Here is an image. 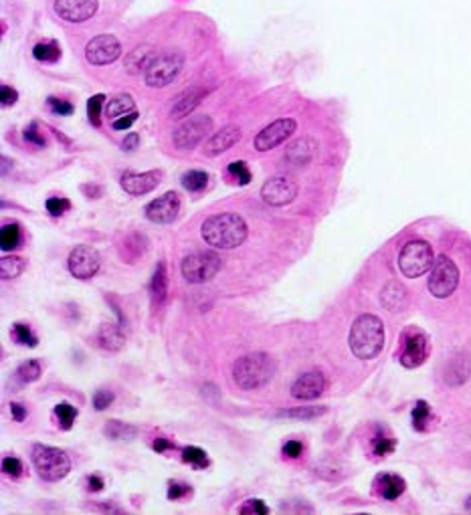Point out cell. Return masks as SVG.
I'll list each match as a JSON object with an SVG mask.
<instances>
[{
    "label": "cell",
    "mask_w": 471,
    "mask_h": 515,
    "mask_svg": "<svg viewBox=\"0 0 471 515\" xmlns=\"http://www.w3.org/2000/svg\"><path fill=\"white\" fill-rule=\"evenodd\" d=\"M200 235L204 242L214 249H223V251L237 249L247 239V223L239 214H233V212L214 214L202 223Z\"/></svg>",
    "instance_id": "obj_1"
},
{
    "label": "cell",
    "mask_w": 471,
    "mask_h": 515,
    "mask_svg": "<svg viewBox=\"0 0 471 515\" xmlns=\"http://www.w3.org/2000/svg\"><path fill=\"white\" fill-rule=\"evenodd\" d=\"M295 120L286 118V120L274 121L271 125H267L265 130H261L255 139H253V146L259 151H269L277 148L279 144H283L293 132H295Z\"/></svg>",
    "instance_id": "obj_14"
},
{
    "label": "cell",
    "mask_w": 471,
    "mask_h": 515,
    "mask_svg": "<svg viewBox=\"0 0 471 515\" xmlns=\"http://www.w3.org/2000/svg\"><path fill=\"white\" fill-rule=\"evenodd\" d=\"M326 390V378L318 370L305 372L291 384V396L298 400H314Z\"/></svg>",
    "instance_id": "obj_17"
},
{
    "label": "cell",
    "mask_w": 471,
    "mask_h": 515,
    "mask_svg": "<svg viewBox=\"0 0 471 515\" xmlns=\"http://www.w3.org/2000/svg\"><path fill=\"white\" fill-rule=\"evenodd\" d=\"M202 97H204V89H200V87H190V89L183 91L170 109V118L183 120L186 116H190L198 107V104L202 101Z\"/></svg>",
    "instance_id": "obj_21"
},
{
    "label": "cell",
    "mask_w": 471,
    "mask_h": 515,
    "mask_svg": "<svg viewBox=\"0 0 471 515\" xmlns=\"http://www.w3.org/2000/svg\"><path fill=\"white\" fill-rule=\"evenodd\" d=\"M223 267V261L216 253L211 251H200V253H192L188 257H184L183 265H181V271L183 277L188 283H207L216 277V273L221 271Z\"/></svg>",
    "instance_id": "obj_6"
},
{
    "label": "cell",
    "mask_w": 471,
    "mask_h": 515,
    "mask_svg": "<svg viewBox=\"0 0 471 515\" xmlns=\"http://www.w3.org/2000/svg\"><path fill=\"white\" fill-rule=\"evenodd\" d=\"M314 148H316L314 142H310V139H298L286 151V160L291 162L293 166H305V164H310V160L314 156Z\"/></svg>",
    "instance_id": "obj_28"
},
{
    "label": "cell",
    "mask_w": 471,
    "mask_h": 515,
    "mask_svg": "<svg viewBox=\"0 0 471 515\" xmlns=\"http://www.w3.org/2000/svg\"><path fill=\"white\" fill-rule=\"evenodd\" d=\"M184 67V57L183 53H164V55H158L156 61L152 63V67L146 71V85L152 87V89H162L170 85L174 81V77L183 71Z\"/></svg>",
    "instance_id": "obj_8"
},
{
    "label": "cell",
    "mask_w": 471,
    "mask_h": 515,
    "mask_svg": "<svg viewBox=\"0 0 471 515\" xmlns=\"http://www.w3.org/2000/svg\"><path fill=\"white\" fill-rule=\"evenodd\" d=\"M69 200L67 198H49L47 200V211L51 212L53 216H61L63 212L69 211Z\"/></svg>",
    "instance_id": "obj_46"
},
{
    "label": "cell",
    "mask_w": 471,
    "mask_h": 515,
    "mask_svg": "<svg viewBox=\"0 0 471 515\" xmlns=\"http://www.w3.org/2000/svg\"><path fill=\"white\" fill-rule=\"evenodd\" d=\"M137 144H140V136H137L136 132H134V134L126 136V139L122 142V148L126 151H134L137 148Z\"/></svg>",
    "instance_id": "obj_54"
},
{
    "label": "cell",
    "mask_w": 471,
    "mask_h": 515,
    "mask_svg": "<svg viewBox=\"0 0 471 515\" xmlns=\"http://www.w3.org/2000/svg\"><path fill=\"white\" fill-rule=\"evenodd\" d=\"M32 55L37 61H43V63H57L61 57V51L55 41H47V43H39L32 49Z\"/></svg>",
    "instance_id": "obj_31"
},
{
    "label": "cell",
    "mask_w": 471,
    "mask_h": 515,
    "mask_svg": "<svg viewBox=\"0 0 471 515\" xmlns=\"http://www.w3.org/2000/svg\"><path fill=\"white\" fill-rule=\"evenodd\" d=\"M471 378V356L467 354H461V356H455L447 370H445V380L447 384H453V386H459L463 384L465 380Z\"/></svg>",
    "instance_id": "obj_24"
},
{
    "label": "cell",
    "mask_w": 471,
    "mask_h": 515,
    "mask_svg": "<svg viewBox=\"0 0 471 515\" xmlns=\"http://www.w3.org/2000/svg\"><path fill=\"white\" fill-rule=\"evenodd\" d=\"M122 55V45L114 35H99L85 46V59L92 65H109Z\"/></svg>",
    "instance_id": "obj_13"
},
{
    "label": "cell",
    "mask_w": 471,
    "mask_h": 515,
    "mask_svg": "<svg viewBox=\"0 0 471 515\" xmlns=\"http://www.w3.org/2000/svg\"><path fill=\"white\" fill-rule=\"evenodd\" d=\"M13 340H15L16 344H20V346H29V348H35L37 346V335L31 332V328L27 325V323H15L13 325Z\"/></svg>",
    "instance_id": "obj_37"
},
{
    "label": "cell",
    "mask_w": 471,
    "mask_h": 515,
    "mask_svg": "<svg viewBox=\"0 0 471 515\" xmlns=\"http://www.w3.org/2000/svg\"><path fill=\"white\" fill-rule=\"evenodd\" d=\"M457 285H459V269L455 263L445 255L435 259L429 283H427L431 295L437 299H447L449 295L455 293Z\"/></svg>",
    "instance_id": "obj_7"
},
{
    "label": "cell",
    "mask_w": 471,
    "mask_h": 515,
    "mask_svg": "<svg viewBox=\"0 0 471 515\" xmlns=\"http://www.w3.org/2000/svg\"><path fill=\"white\" fill-rule=\"evenodd\" d=\"M465 507H467V511H471V495L467 497V501H465Z\"/></svg>",
    "instance_id": "obj_57"
},
{
    "label": "cell",
    "mask_w": 471,
    "mask_h": 515,
    "mask_svg": "<svg viewBox=\"0 0 471 515\" xmlns=\"http://www.w3.org/2000/svg\"><path fill=\"white\" fill-rule=\"evenodd\" d=\"M322 414H326V407H302V409L293 410H281L277 416H286V418H300V421H314Z\"/></svg>",
    "instance_id": "obj_33"
},
{
    "label": "cell",
    "mask_w": 471,
    "mask_h": 515,
    "mask_svg": "<svg viewBox=\"0 0 471 515\" xmlns=\"http://www.w3.org/2000/svg\"><path fill=\"white\" fill-rule=\"evenodd\" d=\"M228 176L235 178L241 186H245V184L251 182V170L247 168L245 162H231V164H228Z\"/></svg>",
    "instance_id": "obj_42"
},
{
    "label": "cell",
    "mask_w": 471,
    "mask_h": 515,
    "mask_svg": "<svg viewBox=\"0 0 471 515\" xmlns=\"http://www.w3.org/2000/svg\"><path fill=\"white\" fill-rule=\"evenodd\" d=\"M55 416L59 418L61 428L69 430V428L73 426V421H75V416H77V410H75V407H71V404L63 402V404H57V407H55Z\"/></svg>",
    "instance_id": "obj_40"
},
{
    "label": "cell",
    "mask_w": 471,
    "mask_h": 515,
    "mask_svg": "<svg viewBox=\"0 0 471 515\" xmlns=\"http://www.w3.org/2000/svg\"><path fill=\"white\" fill-rule=\"evenodd\" d=\"M136 120H137V111H134V113H130V116H123L120 120H116L111 125H114V130H130L132 123Z\"/></svg>",
    "instance_id": "obj_52"
},
{
    "label": "cell",
    "mask_w": 471,
    "mask_h": 515,
    "mask_svg": "<svg viewBox=\"0 0 471 515\" xmlns=\"http://www.w3.org/2000/svg\"><path fill=\"white\" fill-rule=\"evenodd\" d=\"M16 99H18V93H16L13 87H8V85H0V104L6 107V106H15Z\"/></svg>",
    "instance_id": "obj_50"
},
{
    "label": "cell",
    "mask_w": 471,
    "mask_h": 515,
    "mask_svg": "<svg viewBox=\"0 0 471 515\" xmlns=\"http://www.w3.org/2000/svg\"><path fill=\"white\" fill-rule=\"evenodd\" d=\"M374 489H377V493H379L380 497L393 501L398 500L405 493L407 483H405L403 477H398L395 473H382V475L377 477V481H374Z\"/></svg>",
    "instance_id": "obj_22"
},
{
    "label": "cell",
    "mask_w": 471,
    "mask_h": 515,
    "mask_svg": "<svg viewBox=\"0 0 471 515\" xmlns=\"http://www.w3.org/2000/svg\"><path fill=\"white\" fill-rule=\"evenodd\" d=\"M2 471L11 477H18L23 473V463L16 457H4L2 459Z\"/></svg>",
    "instance_id": "obj_48"
},
{
    "label": "cell",
    "mask_w": 471,
    "mask_h": 515,
    "mask_svg": "<svg viewBox=\"0 0 471 515\" xmlns=\"http://www.w3.org/2000/svg\"><path fill=\"white\" fill-rule=\"evenodd\" d=\"M55 13L67 23H83L97 13V0H55Z\"/></svg>",
    "instance_id": "obj_16"
},
{
    "label": "cell",
    "mask_w": 471,
    "mask_h": 515,
    "mask_svg": "<svg viewBox=\"0 0 471 515\" xmlns=\"http://www.w3.org/2000/svg\"><path fill=\"white\" fill-rule=\"evenodd\" d=\"M134 111H136V104H134L132 95L122 93V95H116V97H111V99L107 101L106 109H104V116L114 123L116 120H120L123 116H130V113H134Z\"/></svg>",
    "instance_id": "obj_25"
},
{
    "label": "cell",
    "mask_w": 471,
    "mask_h": 515,
    "mask_svg": "<svg viewBox=\"0 0 471 515\" xmlns=\"http://www.w3.org/2000/svg\"><path fill=\"white\" fill-rule=\"evenodd\" d=\"M239 514L241 515H267L269 514V507L263 503L261 500H247L241 505V509H239Z\"/></svg>",
    "instance_id": "obj_43"
},
{
    "label": "cell",
    "mask_w": 471,
    "mask_h": 515,
    "mask_svg": "<svg viewBox=\"0 0 471 515\" xmlns=\"http://www.w3.org/2000/svg\"><path fill=\"white\" fill-rule=\"evenodd\" d=\"M181 209H183L181 197L176 192H166L152 202H148L144 212H146V218L156 223V225H168V223H174L178 218Z\"/></svg>",
    "instance_id": "obj_12"
},
{
    "label": "cell",
    "mask_w": 471,
    "mask_h": 515,
    "mask_svg": "<svg viewBox=\"0 0 471 515\" xmlns=\"http://www.w3.org/2000/svg\"><path fill=\"white\" fill-rule=\"evenodd\" d=\"M239 139H241V128L235 125V123L225 125L221 132L213 134V137L207 142L204 154H207V156H219V154L227 151L228 148H233Z\"/></svg>",
    "instance_id": "obj_19"
},
{
    "label": "cell",
    "mask_w": 471,
    "mask_h": 515,
    "mask_svg": "<svg viewBox=\"0 0 471 515\" xmlns=\"http://www.w3.org/2000/svg\"><path fill=\"white\" fill-rule=\"evenodd\" d=\"M11 414H13V418H15L16 423H23V421L27 418V409H25L23 404L13 402V404H11Z\"/></svg>",
    "instance_id": "obj_53"
},
{
    "label": "cell",
    "mask_w": 471,
    "mask_h": 515,
    "mask_svg": "<svg viewBox=\"0 0 471 515\" xmlns=\"http://www.w3.org/2000/svg\"><path fill=\"white\" fill-rule=\"evenodd\" d=\"M104 435H106L107 439L114 440H130L137 435V428L132 426V424L120 423V421H109L104 426Z\"/></svg>",
    "instance_id": "obj_29"
},
{
    "label": "cell",
    "mask_w": 471,
    "mask_h": 515,
    "mask_svg": "<svg viewBox=\"0 0 471 515\" xmlns=\"http://www.w3.org/2000/svg\"><path fill=\"white\" fill-rule=\"evenodd\" d=\"M275 370H277V364L269 354L255 352V354H247L235 362L233 380L241 390H257V388H263L267 382H271Z\"/></svg>",
    "instance_id": "obj_3"
},
{
    "label": "cell",
    "mask_w": 471,
    "mask_h": 515,
    "mask_svg": "<svg viewBox=\"0 0 471 515\" xmlns=\"http://www.w3.org/2000/svg\"><path fill=\"white\" fill-rule=\"evenodd\" d=\"M302 442L300 440H288L286 445H283V454L289 457V459H295V457H300L302 454Z\"/></svg>",
    "instance_id": "obj_51"
},
{
    "label": "cell",
    "mask_w": 471,
    "mask_h": 515,
    "mask_svg": "<svg viewBox=\"0 0 471 515\" xmlns=\"http://www.w3.org/2000/svg\"><path fill=\"white\" fill-rule=\"evenodd\" d=\"M352 354L360 360L377 358L384 348V325L377 316L365 314L352 323L348 335Z\"/></svg>",
    "instance_id": "obj_2"
},
{
    "label": "cell",
    "mask_w": 471,
    "mask_h": 515,
    "mask_svg": "<svg viewBox=\"0 0 471 515\" xmlns=\"http://www.w3.org/2000/svg\"><path fill=\"white\" fill-rule=\"evenodd\" d=\"M160 178H162V172H158V170L142 172V174L126 172L122 176V188L132 197H142V194L152 192L154 188L160 184Z\"/></svg>",
    "instance_id": "obj_18"
},
{
    "label": "cell",
    "mask_w": 471,
    "mask_h": 515,
    "mask_svg": "<svg viewBox=\"0 0 471 515\" xmlns=\"http://www.w3.org/2000/svg\"><path fill=\"white\" fill-rule=\"evenodd\" d=\"M396 447V440L384 430V428H377V437L372 440V449H374V453L379 454V457H384V454H391L395 451Z\"/></svg>",
    "instance_id": "obj_35"
},
{
    "label": "cell",
    "mask_w": 471,
    "mask_h": 515,
    "mask_svg": "<svg viewBox=\"0 0 471 515\" xmlns=\"http://www.w3.org/2000/svg\"><path fill=\"white\" fill-rule=\"evenodd\" d=\"M435 255L431 244L425 241H409L398 253V269L405 277L417 279L433 269Z\"/></svg>",
    "instance_id": "obj_5"
},
{
    "label": "cell",
    "mask_w": 471,
    "mask_h": 515,
    "mask_svg": "<svg viewBox=\"0 0 471 515\" xmlns=\"http://www.w3.org/2000/svg\"><path fill=\"white\" fill-rule=\"evenodd\" d=\"M183 186L188 192H202L209 186V174L200 170H190L183 176Z\"/></svg>",
    "instance_id": "obj_30"
},
{
    "label": "cell",
    "mask_w": 471,
    "mask_h": 515,
    "mask_svg": "<svg viewBox=\"0 0 471 515\" xmlns=\"http://www.w3.org/2000/svg\"><path fill=\"white\" fill-rule=\"evenodd\" d=\"M87 489H90V491H102V489H104V479L97 477V475L87 477Z\"/></svg>",
    "instance_id": "obj_55"
},
{
    "label": "cell",
    "mask_w": 471,
    "mask_h": 515,
    "mask_svg": "<svg viewBox=\"0 0 471 515\" xmlns=\"http://www.w3.org/2000/svg\"><path fill=\"white\" fill-rule=\"evenodd\" d=\"M400 364L405 368H419L421 364H425L427 356H429V337L423 330L419 328H409L400 335Z\"/></svg>",
    "instance_id": "obj_9"
},
{
    "label": "cell",
    "mask_w": 471,
    "mask_h": 515,
    "mask_svg": "<svg viewBox=\"0 0 471 515\" xmlns=\"http://www.w3.org/2000/svg\"><path fill=\"white\" fill-rule=\"evenodd\" d=\"M183 461L184 463H190L192 467L197 469H204L209 465V459H207V453L198 447H184L183 449Z\"/></svg>",
    "instance_id": "obj_39"
},
{
    "label": "cell",
    "mask_w": 471,
    "mask_h": 515,
    "mask_svg": "<svg viewBox=\"0 0 471 515\" xmlns=\"http://www.w3.org/2000/svg\"><path fill=\"white\" fill-rule=\"evenodd\" d=\"M97 342L104 349L109 352H118L123 348L126 344V335H123L122 325H116V323H106L102 325V330L97 333Z\"/></svg>",
    "instance_id": "obj_27"
},
{
    "label": "cell",
    "mask_w": 471,
    "mask_h": 515,
    "mask_svg": "<svg viewBox=\"0 0 471 515\" xmlns=\"http://www.w3.org/2000/svg\"><path fill=\"white\" fill-rule=\"evenodd\" d=\"M25 139L27 142H31L35 146H39V148H43L45 146V137L41 136V132H39V125L37 123H31L29 128H27V132H25Z\"/></svg>",
    "instance_id": "obj_49"
},
{
    "label": "cell",
    "mask_w": 471,
    "mask_h": 515,
    "mask_svg": "<svg viewBox=\"0 0 471 515\" xmlns=\"http://www.w3.org/2000/svg\"><path fill=\"white\" fill-rule=\"evenodd\" d=\"M104 101H106V97L102 93L93 95L92 99L87 101V116H90V121L93 125H99V121H102V109H106Z\"/></svg>",
    "instance_id": "obj_41"
},
{
    "label": "cell",
    "mask_w": 471,
    "mask_h": 515,
    "mask_svg": "<svg viewBox=\"0 0 471 515\" xmlns=\"http://www.w3.org/2000/svg\"><path fill=\"white\" fill-rule=\"evenodd\" d=\"M380 303L389 309V311H403L409 303V295H407V289L403 287L400 283L391 281L386 283L382 293H380Z\"/></svg>",
    "instance_id": "obj_23"
},
{
    "label": "cell",
    "mask_w": 471,
    "mask_h": 515,
    "mask_svg": "<svg viewBox=\"0 0 471 515\" xmlns=\"http://www.w3.org/2000/svg\"><path fill=\"white\" fill-rule=\"evenodd\" d=\"M298 197V184L289 180L286 176H277L263 184L261 188V198L269 204V206H286L289 202H293Z\"/></svg>",
    "instance_id": "obj_15"
},
{
    "label": "cell",
    "mask_w": 471,
    "mask_h": 515,
    "mask_svg": "<svg viewBox=\"0 0 471 515\" xmlns=\"http://www.w3.org/2000/svg\"><path fill=\"white\" fill-rule=\"evenodd\" d=\"M170 447H172V445H170L166 439H162V437L154 440V445H152V449L156 451V453H164V451H168Z\"/></svg>",
    "instance_id": "obj_56"
},
{
    "label": "cell",
    "mask_w": 471,
    "mask_h": 515,
    "mask_svg": "<svg viewBox=\"0 0 471 515\" xmlns=\"http://www.w3.org/2000/svg\"><path fill=\"white\" fill-rule=\"evenodd\" d=\"M32 465L39 473L41 479L51 481V483H57L65 479L71 471V461L69 457L63 453L61 449H55V447H45V445H35L32 447Z\"/></svg>",
    "instance_id": "obj_4"
},
{
    "label": "cell",
    "mask_w": 471,
    "mask_h": 515,
    "mask_svg": "<svg viewBox=\"0 0 471 515\" xmlns=\"http://www.w3.org/2000/svg\"><path fill=\"white\" fill-rule=\"evenodd\" d=\"M20 244V228L15 223L11 225H4L0 230V247L2 251H13Z\"/></svg>",
    "instance_id": "obj_34"
},
{
    "label": "cell",
    "mask_w": 471,
    "mask_h": 515,
    "mask_svg": "<svg viewBox=\"0 0 471 515\" xmlns=\"http://www.w3.org/2000/svg\"><path fill=\"white\" fill-rule=\"evenodd\" d=\"M190 493V485L183 483V481H170L168 483V500H183Z\"/></svg>",
    "instance_id": "obj_45"
},
{
    "label": "cell",
    "mask_w": 471,
    "mask_h": 515,
    "mask_svg": "<svg viewBox=\"0 0 471 515\" xmlns=\"http://www.w3.org/2000/svg\"><path fill=\"white\" fill-rule=\"evenodd\" d=\"M39 376H41V364L37 360H27V362L20 364L18 370H16V378L25 382V384H31L35 380H39Z\"/></svg>",
    "instance_id": "obj_36"
},
{
    "label": "cell",
    "mask_w": 471,
    "mask_h": 515,
    "mask_svg": "<svg viewBox=\"0 0 471 515\" xmlns=\"http://www.w3.org/2000/svg\"><path fill=\"white\" fill-rule=\"evenodd\" d=\"M102 267V257L99 253L90 247V244H79L69 255V271L77 279H92L97 275Z\"/></svg>",
    "instance_id": "obj_11"
},
{
    "label": "cell",
    "mask_w": 471,
    "mask_h": 515,
    "mask_svg": "<svg viewBox=\"0 0 471 515\" xmlns=\"http://www.w3.org/2000/svg\"><path fill=\"white\" fill-rule=\"evenodd\" d=\"M213 130V118L211 116H192L190 120H186L174 132V146L178 148V150H190V148H195L197 144H200L207 134Z\"/></svg>",
    "instance_id": "obj_10"
},
{
    "label": "cell",
    "mask_w": 471,
    "mask_h": 515,
    "mask_svg": "<svg viewBox=\"0 0 471 515\" xmlns=\"http://www.w3.org/2000/svg\"><path fill=\"white\" fill-rule=\"evenodd\" d=\"M49 109L55 113V116H71L73 113V106L65 99H59V97H49Z\"/></svg>",
    "instance_id": "obj_44"
},
{
    "label": "cell",
    "mask_w": 471,
    "mask_h": 515,
    "mask_svg": "<svg viewBox=\"0 0 471 515\" xmlns=\"http://www.w3.org/2000/svg\"><path fill=\"white\" fill-rule=\"evenodd\" d=\"M150 295H152V305L154 307H160L168 295V273H166V263L160 261L158 267L154 269L152 281H150Z\"/></svg>",
    "instance_id": "obj_26"
},
{
    "label": "cell",
    "mask_w": 471,
    "mask_h": 515,
    "mask_svg": "<svg viewBox=\"0 0 471 515\" xmlns=\"http://www.w3.org/2000/svg\"><path fill=\"white\" fill-rule=\"evenodd\" d=\"M27 269V261L20 257H2L0 261V275L2 279H15Z\"/></svg>",
    "instance_id": "obj_32"
},
{
    "label": "cell",
    "mask_w": 471,
    "mask_h": 515,
    "mask_svg": "<svg viewBox=\"0 0 471 515\" xmlns=\"http://www.w3.org/2000/svg\"><path fill=\"white\" fill-rule=\"evenodd\" d=\"M156 57H158L156 46L140 45L136 46L134 51H130V55L126 57V69H128V73H132V75H140L142 71L146 73V71L152 67V63L156 61Z\"/></svg>",
    "instance_id": "obj_20"
},
{
    "label": "cell",
    "mask_w": 471,
    "mask_h": 515,
    "mask_svg": "<svg viewBox=\"0 0 471 515\" xmlns=\"http://www.w3.org/2000/svg\"><path fill=\"white\" fill-rule=\"evenodd\" d=\"M429 423H431V407L425 400H419L412 409V426L417 430H427Z\"/></svg>",
    "instance_id": "obj_38"
},
{
    "label": "cell",
    "mask_w": 471,
    "mask_h": 515,
    "mask_svg": "<svg viewBox=\"0 0 471 515\" xmlns=\"http://www.w3.org/2000/svg\"><path fill=\"white\" fill-rule=\"evenodd\" d=\"M114 392L111 390H97L93 394V407L97 410H106L111 402H114Z\"/></svg>",
    "instance_id": "obj_47"
}]
</instances>
